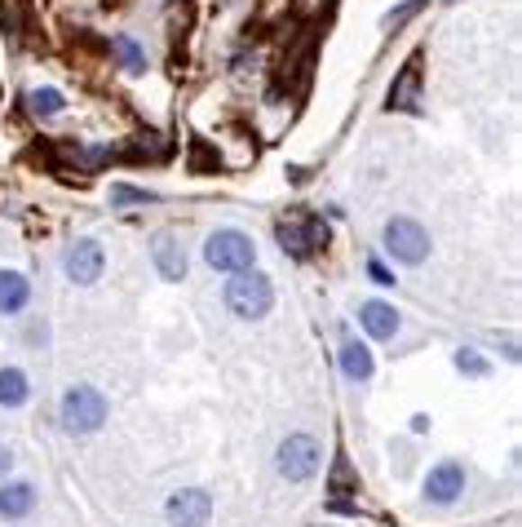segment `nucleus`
I'll use <instances>...</instances> for the list:
<instances>
[{
  "label": "nucleus",
  "instance_id": "4468645a",
  "mask_svg": "<svg viewBox=\"0 0 522 527\" xmlns=\"http://www.w3.org/2000/svg\"><path fill=\"white\" fill-rule=\"evenodd\" d=\"M32 302V284L22 270H0V315H18Z\"/></svg>",
  "mask_w": 522,
  "mask_h": 527
},
{
  "label": "nucleus",
  "instance_id": "f257e3e1",
  "mask_svg": "<svg viewBox=\"0 0 522 527\" xmlns=\"http://www.w3.org/2000/svg\"><path fill=\"white\" fill-rule=\"evenodd\" d=\"M274 240L284 244V253L292 258H310L319 249H328V226L306 209H292V217L274 222Z\"/></svg>",
  "mask_w": 522,
  "mask_h": 527
},
{
  "label": "nucleus",
  "instance_id": "f8f14e48",
  "mask_svg": "<svg viewBox=\"0 0 522 527\" xmlns=\"http://www.w3.org/2000/svg\"><path fill=\"white\" fill-rule=\"evenodd\" d=\"M151 258H156V270H159V275H164V279H173V284L186 275V253L177 249V240H173L168 231H164V235H156V244H151Z\"/></svg>",
  "mask_w": 522,
  "mask_h": 527
},
{
  "label": "nucleus",
  "instance_id": "dca6fc26",
  "mask_svg": "<svg viewBox=\"0 0 522 527\" xmlns=\"http://www.w3.org/2000/svg\"><path fill=\"white\" fill-rule=\"evenodd\" d=\"M341 372H346L350 381H367V377H372V350L359 346V341H346V346H341Z\"/></svg>",
  "mask_w": 522,
  "mask_h": 527
},
{
  "label": "nucleus",
  "instance_id": "f03ea898",
  "mask_svg": "<svg viewBox=\"0 0 522 527\" xmlns=\"http://www.w3.org/2000/svg\"><path fill=\"white\" fill-rule=\"evenodd\" d=\"M226 306H230V315L239 319H261L270 306H274V288H270V279L266 275H248V270H239L230 284H226Z\"/></svg>",
  "mask_w": 522,
  "mask_h": 527
},
{
  "label": "nucleus",
  "instance_id": "f3484780",
  "mask_svg": "<svg viewBox=\"0 0 522 527\" xmlns=\"http://www.w3.org/2000/svg\"><path fill=\"white\" fill-rule=\"evenodd\" d=\"M111 50H115L120 62H124V71H133V76H142V71H147V53H142V45H138L133 36H115V41H111Z\"/></svg>",
  "mask_w": 522,
  "mask_h": 527
},
{
  "label": "nucleus",
  "instance_id": "39448f33",
  "mask_svg": "<svg viewBox=\"0 0 522 527\" xmlns=\"http://www.w3.org/2000/svg\"><path fill=\"white\" fill-rule=\"evenodd\" d=\"M319 461H323V448H319V439H310V434H288L279 443V475L288 478V483L314 478Z\"/></svg>",
  "mask_w": 522,
  "mask_h": 527
},
{
  "label": "nucleus",
  "instance_id": "9b49d317",
  "mask_svg": "<svg viewBox=\"0 0 522 527\" xmlns=\"http://www.w3.org/2000/svg\"><path fill=\"white\" fill-rule=\"evenodd\" d=\"M390 111H420V58H412L399 71V80L390 89Z\"/></svg>",
  "mask_w": 522,
  "mask_h": 527
},
{
  "label": "nucleus",
  "instance_id": "20e7f679",
  "mask_svg": "<svg viewBox=\"0 0 522 527\" xmlns=\"http://www.w3.org/2000/svg\"><path fill=\"white\" fill-rule=\"evenodd\" d=\"M204 262L212 270L239 275V270H248V266L257 262V249H253V240L244 231H212L209 244H204Z\"/></svg>",
  "mask_w": 522,
  "mask_h": 527
},
{
  "label": "nucleus",
  "instance_id": "412c9836",
  "mask_svg": "<svg viewBox=\"0 0 522 527\" xmlns=\"http://www.w3.org/2000/svg\"><path fill=\"white\" fill-rule=\"evenodd\" d=\"M420 9V0H408V5H403V9H394V14H385V23H390V27H394V23H403V18H412V14H417Z\"/></svg>",
  "mask_w": 522,
  "mask_h": 527
},
{
  "label": "nucleus",
  "instance_id": "6e6552de",
  "mask_svg": "<svg viewBox=\"0 0 522 527\" xmlns=\"http://www.w3.org/2000/svg\"><path fill=\"white\" fill-rule=\"evenodd\" d=\"M67 279H76V284H98L103 279V244H94V240H76L71 249H67Z\"/></svg>",
  "mask_w": 522,
  "mask_h": 527
},
{
  "label": "nucleus",
  "instance_id": "a211bd4d",
  "mask_svg": "<svg viewBox=\"0 0 522 527\" xmlns=\"http://www.w3.org/2000/svg\"><path fill=\"white\" fill-rule=\"evenodd\" d=\"M27 103H32V111H36L40 120H50V115L62 111V94H58V89H32V94H27Z\"/></svg>",
  "mask_w": 522,
  "mask_h": 527
},
{
  "label": "nucleus",
  "instance_id": "9d476101",
  "mask_svg": "<svg viewBox=\"0 0 522 527\" xmlns=\"http://www.w3.org/2000/svg\"><path fill=\"white\" fill-rule=\"evenodd\" d=\"M359 323H364L367 337L390 341V337L399 332V311H394L390 302H364V306H359Z\"/></svg>",
  "mask_w": 522,
  "mask_h": 527
},
{
  "label": "nucleus",
  "instance_id": "4be33fe9",
  "mask_svg": "<svg viewBox=\"0 0 522 527\" xmlns=\"http://www.w3.org/2000/svg\"><path fill=\"white\" fill-rule=\"evenodd\" d=\"M367 275H372V279H376L381 288H390V284H394V275H390V270H385L381 262H367Z\"/></svg>",
  "mask_w": 522,
  "mask_h": 527
},
{
  "label": "nucleus",
  "instance_id": "2eb2a0df",
  "mask_svg": "<svg viewBox=\"0 0 522 527\" xmlns=\"http://www.w3.org/2000/svg\"><path fill=\"white\" fill-rule=\"evenodd\" d=\"M27 395H32L27 372L22 368H0V408H22Z\"/></svg>",
  "mask_w": 522,
  "mask_h": 527
},
{
  "label": "nucleus",
  "instance_id": "0eeeda50",
  "mask_svg": "<svg viewBox=\"0 0 522 527\" xmlns=\"http://www.w3.org/2000/svg\"><path fill=\"white\" fill-rule=\"evenodd\" d=\"M164 514H168L173 527H204L212 514V496L200 492V487H182V492L168 496V510Z\"/></svg>",
  "mask_w": 522,
  "mask_h": 527
},
{
  "label": "nucleus",
  "instance_id": "1a4fd4ad",
  "mask_svg": "<svg viewBox=\"0 0 522 527\" xmlns=\"http://www.w3.org/2000/svg\"><path fill=\"white\" fill-rule=\"evenodd\" d=\"M461 492H465V466L461 461H443V466H434L429 478H425V496L434 505H452Z\"/></svg>",
  "mask_w": 522,
  "mask_h": 527
},
{
  "label": "nucleus",
  "instance_id": "7ed1b4c3",
  "mask_svg": "<svg viewBox=\"0 0 522 527\" xmlns=\"http://www.w3.org/2000/svg\"><path fill=\"white\" fill-rule=\"evenodd\" d=\"M103 422H106L103 390H94V386H76V390L62 395V425H67L71 434H94V430H103Z\"/></svg>",
  "mask_w": 522,
  "mask_h": 527
},
{
  "label": "nucleus",
  "instance_id": "5701e85b",
  "mask_svg": "<svg viewBox=\"0 0 522 527\" xmlns=\"http://www.w3.org/2000/svg\"><path fill=\"white\" fill-rule=\"evenodd\" d=\"M9 466H14V457H9V448H4V443H0V475H4V470H9Z\"/></svg>",
  "mask_w": 522,
  "mask_h": 527
},
{
  "label": "nucleus",
  "instance_id": "423d86ee",
  "mask_svg": "<svg viewBox=\"0 0 522 527\" xmlns=\"http://www.w3.org/2000/svg\"><path fill=\"white\" fill-rule=\"evenodd\" d=\"M385 249H390L394 262L420 266L425 253H429V235H425V226L412 222V217H394V222H385Z\"/></svg>",
  "mask_w": 522,
  "mask_h": 527
},
{
  "label": "nucleus",
  "instance_id": "6ab92c4d",
  "mask_svg": "<svg viewBox=\"0 0 522 527\" xmlns=\"http://www.w3.org/2000/svg\"><path fill=\"white\" fill-rule=\"evenodd\" d=\"M456 368L470 372V377H487V364L478 359V350H456Z\"/></svg>",
  "mask_w": 522,
  "mask_h": 527
},
{
  "label": "nucleus",
  "instance_id": "ddd939ff",
  "mask_svg": "<svg viewBox=\"0 0 522 527\" xmlns=\"http://www.w3.org/2000/svg\"><path fill=\"white\" fill-rule=\"evenodd\" d=\"M36 510V487L32 483H4L0 487V519H27Z\"/></svg>",
  "mask_w": 522,
  "mask_h": 527
},
{
  "label": "nucleus",
  "instance_id": "aec40b11",
  "mask_svg": "<svg viewBox=\"0 0 522 527\" xmlns=\"http://www.w3.org/2000/svg\"><path fill=\"white\" fill-rule=\"evenodd\" d=\"M111 200H115V204H147L151 195H147V191H133V186H115Z\"/></svg>",
  "mask_w": 522,
  "mask_h": 527
}]
</instances>
